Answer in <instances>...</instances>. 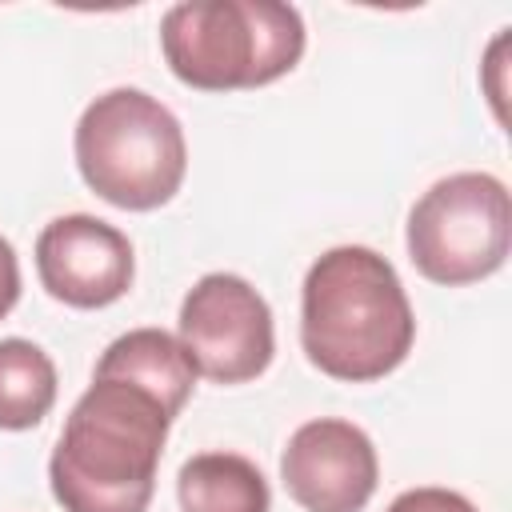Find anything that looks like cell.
I'll use <instances>...</instances> for the list:
<instances>
[{
  "mask_svg": "<svg viewBox=\"0 0 512 512\" xmlns=\"http://www.w3.org/2000/svg\"><path fill=\"white\" fill-rule=\"evenodd\" d=\"M16 300H20V264L12 244L0 236V320L16 308Z\"/></svg>",
  "mask_w": 512,
  "mask_h": 512,
  "instance_id": "13",
  "label": "cell"
},
{
  "mask_svg": "<svg viewBox=\"0 0 512 512\" xmlns=\"http://www.w3.org/2000/svg\"><path fill=\"white\" fill-rule=\"evenodd\" d=\"M92 380H124L160 400V408L176 420L196 388V368L184 344L164 328H132L116 336L96 360Z\"/></svg>",
  "mask_w": 512,
  "mask_h": 512,
  "instance_id": "9",
  "label": "cell"
},
{
  "mask_svg": "<svg viewBox=\"0 0 512 512\" xmlns=\"http://www.w3.org/2000/svg\"><path fill=\"white\" fill-rule=\"evenodd\" d=\"M416 340V316L396 268L364 248H328L304 276L300 344L332 380L368 384L404 364Z\"/></svg>",
  "mask_w": 512,
  "mask_h": 512,
  "instance_id": "1",
  "label": "cell"
},
{
  "mask_svg": "<svg viewBox=\"0 0 512 512\" xmlns=\"http://www.w3.org/2000/svg\"><path fill=\"white\" fill-rule=\"evenodd\" d=\"M280 480L304 512H360L380 480V460L364 428L320 416L288 436Z\"/></svg>",
  "mask_w": 512,
  "mask_h": 512,
  "instance_id": "7",
  "label": "cell"
},
{
  "mask_svg": "<svg viewBox=\"0 0 512 512\" xmlns=\"http://www.w3.org/2000/svg\"><path fill=\"white\" fill-rule=\"evenodd\" d=\"M172 76L200 92L260 88L304 56V20L276 0H188L160 20Z\"/></svg>",
  "mask_w": 512,
  "mask_h": 512,
  "instance_id": "3",
  "label": "cell"
},
{
  "mask_svg": "<svg viewBox=\"0 0 512 512\" xmlns=\"http://www.w3.org/2000/svg\"><path fill=\"white\" fill-rule=\"evenodd\" d=\"M76 168L100 200L128 212H152L184 184V128L156 96L112 88L80 112Z\"/></svg>",
  "mask_w": 512,
  "mask_h": 512,
  "instance_id": "4",
  "label": "cell"
},
{
  "mask_svg": "<svg viewBox=\"0 0 512 512\" xmlns=\"http://www.w3.org/2000/svg\"><path fill=\"white\" fill-rule=\"evenodd\" d=\"M180 512H268L272 492L264 472L236 452H200L176 476Z\"/></svg>",
  "mask_w": 512,
  "mask_h": 512,
  "instance_id": "10",
  "label": "cell"
},
{
  "mask_svg": "<svg viewBox=\"0 0 512 512\" xmlns=\"http://www.w3.org/2000/svg\"><path fill=\"white\" fill-rule=\"evenodd\" d=\"M56 404V364L24 336L0 340V428H36Z\"/></svg>",
  "mask_w": 512,
  "mask_h": 512,
  "instance_id": "11",
  "label": "cell"
},
{
  "mask_svg": "<svg viewBox=\"0 0 512 512\" xmlns=\"http://www.w3.org/2000/svg\"><path fill=\"white\" fill-rule=\"evenodd\" d=\"M172 416L124 380H92L48 460L64 512H148Z\"/></svg>",
  "mask_w": 512,
  "mask_h": 512,
  "instance_id": "2",
  "label": "cell"
},
{
  "mask_svg": "<svg viewBox=\"0 0 512 512\" xmlns=\"http://www.w3.org/2000/svg\"><path fill=\"white\" fill-rule=\"evenodd\" d=\"M36 272L52 300L68 308H108L132 288L136 260L116 224L72 212L36 236Z\"/></svg>",
  "mask_w": 512,
  "mask_h": 512,
  "instance_id": "8",
  "label": "cell"
},
{
  "mask_svg": "<svg viewBox=\"0 0 512 512\" xmlns=\"http://www.w3.org/2000/svg\"><path fill=\"white\" fill-rule=\"evenodd\" d=\"M408 256L432 284L460 288L492 276L508 260L512 204L492 172H452L408 212Z\"/></svg>",
  "mask_w": 512,
  "mask_h": 512,
  "instance_id": "5",
  "label": "cell"
},
{
  "mask_svg": "<svg viewBox=\"0 0 512 512\" xmlns=\"http://www.w3.org/2000/svg\"><path fill=\"white\" fill-rule=\"evenodd\" d=\"M388 512H476V504L452 488H408L388 504Z\"/></svg>",
  "mask_w": 512,
  "mask_h": 512,
  "instance_id": "12",
  "label": "cell"
},
{
  "mask_svg": "<svg viewBox=\"0 0 512 512\" xmlns=\"http://www.w3.org/2000/svg\"><path fill=\"white\" fill-rule=\"evenodd\" d=\"M180 344L196 376L216 384L256 380L276 356L272 308L244 276L208 272L180 304Z\"/></svg>",
  "mask_w": 512,
  "mask_h": 512,
  "instance_id": "6",
  "label": "cell"
}]
</instances>
